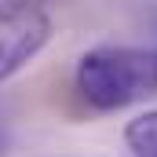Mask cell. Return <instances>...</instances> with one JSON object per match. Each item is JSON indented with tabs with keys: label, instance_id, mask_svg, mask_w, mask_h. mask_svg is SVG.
<instances>
[{
	"label": "cell",
	"instance_id": "obj_4",
	"mask_svg": "<svg viewBox=\"0 0 157 157\" xmlns=\"http://www.w3.org/2000/svg\"><path fill=\"white\" fill-rule=\"evenodd\" d=\"M4 146H7V135H4V128H0V154H4Z\"/></svg>",
	"mask_w": 157,
	"mask_h": 157
},
{
	"label": "cell",
	"instance_id": "obj_2",
	"mask_svg": "<svg viewBox=\"0 0 157 157\" xmlns=\"http://www.w3.org/2000/svg\"><path fill=\"white\" fill-rule=\"evenodd\" d=\"M51 40V15L33 0H0V84L22 73Z\"/></svg>",
	"mask_w": 157,
	"mask_h": 157
},
{
	"label": "cell",
	"instance_id": "obj_1",
	"mask_svg": "<svg viewBox=\"0 0 157 157\" xmlns=\"http://www.w3.org/2000/svg\"><path fill=\"white\" fill-rule=\"evenodd\" d=\"M73 88L95 113H117L157 95V48L146 44H99L77 59Z\"/></svg>",
	"mask_w": 157,
	"mask_h": 157
},
{
	"label": "cell",
	"instance_id": "obj_3",
	"mask_svg": "<svg viewBox=\"0 0 157 157\" xmlns=\"http://www.w3.org/2000/svg\"><path fill=\"white\" fill-rule=\"evenodd\" d=\"M124 146L132 157H157V110H143L124 124Z\"/></svg>",
	"mask_w": 157,
	"mask_h": 157
}]
</instances>
